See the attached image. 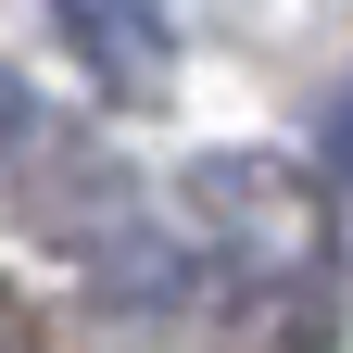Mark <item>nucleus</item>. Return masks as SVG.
Segmentation results:
<instances>
[{"label": "nucleus", "mask_w": 353, "mask_h": 353, "mask_svg": "<svg viewBox=\"0 0 353 353\" xmlns=\"http://www.w3.org/2000/svg\"><path fill=\"white\" fill-rule=\"evenodd\" d=\"M51 26L76 38V63L126 88V101H152L176 76V0H51Z\"/></svg>", "instance_id": "1"}, {"label": "nucleus", "mask_w": 353, "mask_h": 353, "mask_svg": "<svg viewBox=\"0 0 353 353\" xmlns=\"http://www.w3.org/2000/svg\"><path fill=\"white\" fill-rule=\"evenodd\" d=\"M316 139H328V164H341V176H353V76H341V88H328V114H316Z\"/></svg>", "instance_id": "2"}]
</instances>
